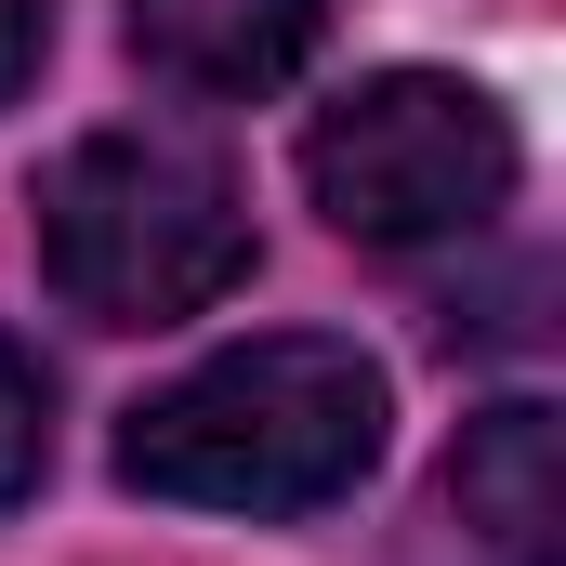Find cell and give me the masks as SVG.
Segmentation results:
<instances>
[{"mask_svg": "<svg viewBox=\"0 0 566 566\" xmlns=\"http://www.w3.org/2000/svg\"><path fill=\"white\" fill-rule=\"evenodd\" d=\"M382 369L329 329H264L198 356L171 396L119 422V488L185 501V514H329L382 461Z\"/></svg>", "mask_w": 566, "mask_h": 566, "instance_id": "6da1fadb", "label": "cell"}, {"mask_svg": "<svg viewBox=\"0 0 566 566\" xmlns=\"http://www.w3.org/2000/svg\"><path fill=\"white\" fill-rule=\"evenodd\" d=\"M40 277L93 329H171L251 277V198L185 133H93L40 171Z\"/></svg>", "mask_w": 566, "mask_h": 566, "instance_id": "7a4b0ae2", "label": "cell"}, {"mask_svg": "<svg viewBox=\"0 0 566 566\" xmlns=\"http://www.w3.org/2000/svg\"><path fill=\"white\" fill-rule=\"evenodd\" d=\"M303 185L356 251H448L488 238L514 198V119L448 80V66H382L343 106H316L303 133Z\"/></svg>", "mask_w": 566, "mask_h": 566, "instance_id": "3957f363", "label": "cell"}, {"mask_svg": "<svg viewBox=\"0 0 566 566\" xmlns=\"http://www.w3.org/2000/svg\"><path fill=\"white\" fill-rule=\"evenodd\" d=\"M434 527L461 541V566H566V434L541 396H501L461 422L434 474Z\"/></svg>", "mask_w": 566, "mask_h": 566, "instance_id": "277c9868", "label": "cell"}, {"mask_svg": "<svg viewBox=\"0 0 566 566\" xmlns=\"http://www.w3.org/2000/svg\"><path fill=\"white\" fill-rule=\"evenodd\" d=\"M329 0H133L145 80H171L185 106H264L316 66Z\"/></svg>", "mask_w": 566, "mask_h": 566, "instance_id": "5b68a950", "label": "cell"}, {"mask_svg": "<svg viewBox=\"0 0 566 566\" xmlns=\"http://www.w3.org/2000/svg\"><path fill=\"white\" fill-rule=\"evenodd\" d=\"M40 461H53V396H40V356H27V343H0V514L40 488Z\"/></svg>", "mask_w": 566, "mask_h": 566, "instance_id": "8992f818", "label": "cell"}, {"mask_svg": "<svg viewBox=\"0 0 566 566\" xmlns=\"http://www.w3.org/2000/svg\"><path fill=\"white\" fill-rule=\"evenodd\" d=\"M40 53H53V0H0V106L40 80Z\"/></svg>", "mask_w": 566, "mask_h": 566, "instance_id": "52a82bcc", "label": "cell"}]
</instances>
